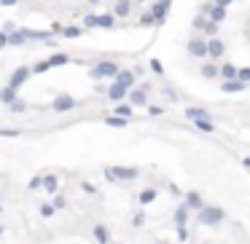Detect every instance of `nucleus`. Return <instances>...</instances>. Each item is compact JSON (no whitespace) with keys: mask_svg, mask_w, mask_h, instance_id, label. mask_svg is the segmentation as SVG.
Returning a JSON list of instances; mask_svg holds the SVG:
<instances>
[{"mask_svg":"<svg viewBox=\"0 0 250 244\" xmlns=\"http://www.w3.org/2000/svg\"><path fill=\"white\" fill-rule=\"evenodd\" d=\"M81 191L83 193H97V185H94V183H89V180H83L81 183Z\"/></svg>","mask_w":250,"mask_h":244,"instance_id":"f704fd0d","label":"nucleus"},{"mask_svg":"<svg viewBox=\"0 0 250 244\" xmlns=\"http://www.w3.org/2000/svg\"><path fill=\"white\" fill-rule=\"evenodd\" d=\"M218 76H221L223 81H232V78H237V67H234L232 62H226L221 70H218Z\"/></svg>","mask_w":250,"mask_h":244,"instance_id":"393cba45","label":"nucleus"},{"mask_svg":"<svg viewBox=\"0 0 250 244\" xmlns=\"http://www.w3.org/2000/svg\"><path fill=\"white\" fill-rule=\"evenodd\" d=\"M30 76H33V70L30 67H17L11 73V78H8V86H14V89H22L24 83L30 81Z\"/></svg>","mask_w":250,"mask_h":244,"instance_id":"39448f33","label":"nucleus"},{"mask_svg":"<svg viewBox=\"0 0 250 244\" xmlns=\"http://www.w3.org/2000/svg\"><path fill=\"white\" fill-rule=\"evenodd\" d=\"M118 70L121 67H118L113 59H102V62H97L92 70H89V76H92V81H105V78H113Z\"/></svg>","mask_w":250,"mask_h":244,"instance_id":"f03ea898","label":"nucleus"},{"mask_svg":"<svg viewBox=\"0 0 250 244\" xmlns=\"http://www.w3.org/2000/svg\"><path fill=\"white\" fill-rule=\"evenodd\" d=\"M223 217H226V212H223L221 207H202V209H197V220L202 223V226H218V223H223Z\"/></svg>","mask_w":250,"mask_h":244,"instance_id":"7ed1b4c3","label":"nucleus"},{"mask_svg":"<svg viewBox=\"0 0 250 244\" xmlns=\"http://www.w3.org/2000/svg\"><path fill=\"white\" fill-rule=\"evenodd\" d=\"M127 99L132 107H143V105H148V97H146V89H129L127 92Z\"/></svg>","mask_w":250,"mask_h":244,"instance_id":"6e6552de","label":"nucleus"},{"mask_svg":"<svg viewBox=\"0 0 250 244\" xmlns=\"http://www.w3.org/2000/svg\"><path fill=\"white\" fill-rule=\"evenodd\" d=\"M237 78H239V81H245V83H248V81H250V67L237 70Z\"/></svg>","mask_w":250,"mask_h":244,"instance_id":"4c0bfd02","label":"nucleus"},{"mask_svg":"<svg viewBox=\"0 0 250 244\" xmlns=\"http://www.w3.org/2000/svg\"><path fill=\"white\" fill-rule=\"evenodd\" d=\"M159 196V188H146V191H140L137 193V204L140 207H148V204H153Z\"/></svg>","mask_w":250,"mask_h":244,"instance_id":"ddd939ff","label":"nucleus"},{"mask_svg":"<svg viewBox=\"0 0 250 244\" xmlns=\"http://www.w3.org/2000/svg\"><path fill=\"white\" fill-rule=\"evenodd\" d=\"M202 76H204V78H218V67H216V64H204V67H202Z\"/></svg>","mask_w":250,"mask_h":244,"instance_id":"473e14b6","label":"nucleus"},{"mask_svg":"<svg viewBox=\"0 0 250 244\" xmlns=\"http://www.w3.org/2000/svg\"><path fill=\"white\" fill-rule=\"evenodd\" d=\"M242 164H245V169H250V158H245V161H242Z\"/></svg>","mask_w":250,"mask_h":244,"instance_id":"a18cd8bd","label":"nucleus"},{"mask_svg":"<svg viewBox=\"0 0 250 244\" xmlns=\"http://www.w3.org/2000/svg\"><path fill=\"white\" fill-rule=\"evenodd\" d=\"M188 212H191V209H188L186 204H181V207L175 209V226H186V223H188Z\"/></svg>","mask_w":250,"mask_h":244,"instance_id":"412c9836","label":"nucleus"},{"mask_svg":"<svg viewBox=\"0 0 250 244\" xmlns=\"http://www.w3.org/2000/svg\"><path fill=\"white\" fill-rule=\"evenodd\" d=\"M113 81H116L118 86H124V89H132L134 86V73L132 70H118L116 76H113Z\"/></svg>","mask_w":250,"mask_h":244,"instance_id":"9d476101","label":"nucleus"},{"mask_svg":"<svg viewBox=\"0 0 250 244\" xmlns=\"http://www.w3.org/2000/svg\"><path fill=\"white\" fill-rule=\"evenodd\" d=\"M113 16H129V11H132V6H129V0H116V6H113Z\"/></svg>","mask_w":250,"mask_h":244,"instance_id":"a878e982","label":"nucleus"},{"mask_svg":"<svg viewBox=\"0 0 250 244\" xmlns=\"http://www.w3.org/2000/svg\"><path fill=\"white\" fill-rule=\"evenodd\" d=\"M151 14H153V19H156V24H162L164 19H167V6H162V3H156Z\"/></svg>","mask_w":250,"mask_h":244,"instance_id":"c85d7f7f","label":"nucleus"},{"mask_svg":"<svg viewBox=\"0 0 250 244\" xmlns=\"http://www.w3.org/2000/svg\"><path fill=\"white\" fill-rule=\"evenodd\" d=\"M143 223H146V212H137V215L132 217V226H134V228H140Z\"/></svg>","mask_w":250,"mask_h":244,"instance_id":"c9c22d12","label":"nucleus"},{"mask_svg":"<svg viewBox=\"0 0 250 244\" xmlns=\"http://www.w3.org/2000/svg\"><path fill=\"white\" fill-rule=\"evenodd\" d=\"M94 24L102 27V30H113V27H116V16H113V14H97Z\"/></svg>","mask_w":250,"mask_h":244,"instance_id":"2eb2a0df","label":"nucleus"},{"mask_svg":"<svg viewBox=\"0 0 250 244\" xmlns=\"http://www.w3.org/2000/svg\"><path fill=\"white\" fill-rule=\"evenodd\" d=\"M105 123L108 126H113V129H124V126H129V118H124V116H105Z\"/></svg>","mask_w":250,"mask_h":244,"instance_id":"a211bd4d","label":"nucleus"},{"mask_svg":"<svg viewBox=\"0 0 250 244\" xmlns=\"http://www.w3.org/2000/svg\"><path fill=\"white\" fill-rule=\"evenodd\" d=\"M38 209H41V217H51L54 212H57V209L51 207V201H43V204H41V207H38Z\"/></svg>","mask_w":250,"mask_h":244,"instance_id":"2f4dec72","label":"nucleus"},{"mask_svg":"<svg viewBox=\"0 0 250 244\" xmlns=\"http://www.w3.org/2000/svg\"><path fill=\"white\" fill-rule=\"evenodd\" d=\"M76 107H81V102H78L73 94H59V97H54L51 105H49L51 113H70V110H76Z\"/></svg>","mask_w":250,"mask_h":244,"instance_id":"20e7f679","label":"nucleus"},{"mask_svg":"<svg viewBox=\"0 0 250 244\" xmlns=\"http://www.w3.org/2000/svg\"><path fill=\"white\" fill-rule=\"evenodd\" d=\"M100 3H102V0H89V6H100Z\"/></svg>","mask_w":250,"mask_h":244,"instance_id":"c03bdc74","label":"nucleus"},{"mask_svg":"<svg viewBox=\"0 0 250 244\" xmlns=\"http://www.w3.org/2000/svg\"><path fill=\"white\" fill-rule=\"evenodd\" d=\"M113 113H116V116H124V118H132V105H129V102H118L116 107H113Z\"/></svg>","mask_w":250,"mask_h":244,"instance_id":"cd10ccee","label":"nucleus"},{"mask_svg":"<svg viewBox=\"0 0 250 244\" xmlns=\"http://www.w3.org/2000/svg\"><path fill=\"white\" fill-rule=\"evenodd\" d=\"M183 204H186L188 209H194V212H197V209H202V207H204L202 196H199L197 191H188V193H186V198H183Z\"/></svg>","mask_w":250,"mask_h":244,"instance_id":"4468645a","label":"nucleus"},{"mask_svg":"<svg viewBox=\"0 0 250 244\" xmlns=\"http://www.w3.org/2000/svg\"><path fill=\"white\" fill-rule=\"evenodd\" d=\"M41 185H43V174H35L33 180L27 183V191H41Z\"/></svg>","mask_w":250,"mask_h":244,"instance_id":"7c9ffc66","label":"nucleus"},{"mask_svg":"<svg viewBox=\"0 0 250 244\" xmlns=\"http://www.w3.org/2000/svg\"><path fill=\"white\" fill-rule=\"evenodd\" d=\"M41 191H46L49 193V196H54V193H57L59 191V177H57V174H43V185H41Z\"/></svg>","mask_w":250,"mask_h":244,"instance_id":"f8f14e48","label":"nucleus"},{"mask_svg":"<svg viewBox=\"0 0 250 244\" xmlns=\"http://www.w3.org/2000/svg\"><path fill=\"white\" fill-rule=\"evenodd\" d=\"M127 92H129V89L118 86V83L113 81L111 86L105 89V97H108V102H113V105H116V102H124V99H127Z\"/></svg>","mask_w":250,"mask_h":244,"instance_id":"423d86ee","label":"nucleus"},{"mask_svg":"<svg viewBox=\"0 0 250 244\" xmlns=\"http://www.w3.org/2000/svg\"><path fill=\"white\" fill-rule=\"evenodd\" d=\"M6 107H8V113H27V110H30V105L24 102L22 97H17V99H14V102H8Z\"/></svg>","mask_w":250,"mask_h":244,"instance_id":"aec40b11","label":"nucleus"},{"mask_svg":"<svg viewBox=\"0 0 250 244\" xmlns=\"http://www.w3.org/2000/svg\"><path fill=\"white\" fill-rule=\"evenodd\" d=\"M223 92L226 94H232V92H242L245 89V81H239V78H232V81H223Z\"/></svg>","mask_w":250,"mask_h":244,"instance_id":"4be33fe9","label":"nucleus"},{"mask_svg":"<svg viewBox=\"0 0 250 244\" xmlns=\"http://www.w3.org/2000/svg\"><path fill=\"white\" fill-rule=\"evenodd\" d=\"M6 46H8V32H3V30H0V51H3Z\"/></svg>","mask_w":250,"mask_h":244,"instance_id":"79ce46f5","label":"nucleus"},{"mask_svg":"<svg viewBox=\"0 0 250 244\" xmlns=\"http://www.w3.org/2000/svg\"><path fill=\"white\" fill-rule=\"evenodd\" d=\"M151 70L156 73V76H162V73H164V67H162V62H159V59H151Z\"/></svg>","mask_w":250,"mask_h":244,"instance_id":"58836bf2","label":"nucleus"},{"mask_svg":"<svg viewBox=\"0 0 250 244\" xmlns=\"http://www.w3.org/2000/svg\"><path fill=\"white\" fill-rule=\"evenodd\" d=\"M3 231H6V228H3V226H0V236H3Z\"/></svg>","mask_w":250,"mask_h":244,"instance_id":"de8ad7c7","label":"nucleus"},{"mask_svg":"<svg viewBox=\"0 0 250 244\" xmlns=\"http://www.w3.org/2000/svg\"><path fill=\"white\" fill-rule=\"evenodd\" d=\"M46 62H49V70H51V67H62V64H67V62H70V57H67L65 51H59V54H51Z\"/></svg>","mask_w":250,"mask_h":244,"instance_id":"f3484780","label":"nucleus"},{"mask_svg":"<svg viewBox=\"0 0 250 244\" xmlns=\"http://www.w3.org/2000/svg\"><path fill=\"white\" fill-rule=\"evenodd\" d=\"M178 239H181V242H188V228L186 226H178Z\"/></svg>","mask_w":250,"mask_h":244,"instance_id":"ea45409f","label":"nucleus"},{"mask_svg":"<svg viewBox=\"0 0 250 244\" xmlns=\"http://www.w3.org/2000/svg\"><path fill=\"white\" fill-rule=\"evenodd\" d=\"M148 113H151V116H162L164 107H162V105H148Z\"/></svg>","mask_w":250,"mask_h":244,"instance_id":"a19ab883","label":"nucleus"},{"mask_svg":"<svg viewBox=\"0 0 250 244\" xmlns=\"http://www.w3.org/2000/svg\"><path fill=\"white\" fill-rule=\"evenodd\" d=\"M59 35L73 41V38H81V35H83V27H78V24H70V27H62V30H59Z\"/></svg>","mask_w":250,"mask_h":244,"instance_id":"6ab92c4d","label":"nucleus"},{"mask_svg":"<svg viewBox=\"0 0 250 244\" xmlns=\"http://www.w3.org/2000/svg\"><path fill=\"white\" fill-rule=\"evenodd\" d=\"M19 89H14V86H8V83H6V86H3V89H0V102H3V105H8V102H14V99H17L19 97Z\"/></svg>","mask_w":250,"mask_h":244,"instance_id":"dca6fc26","label":"nucleus"},{"mask_svg":"<svg viewBox=\"0 0 250 244\" xmlns=\"http://www.w3.org/2000/svg\"><path fill=\"white\" fill-rule=\"evenodd\" d=\"M186 118L188 121H197V118H210V113L204 107H186Z\"/></svg>","mask_w":250,"mask_h":244,"instance_id":"b1692460","label":"nucleus"},{"mask_svg":"<svg viewBox=\"0 0 250 244\" xmlns=\"http://www.w3.org/2000/svg\"><path fill=\"white\" fill-rule=\"evenodd\" d=\"M105 180L108 183H132L140 177L137 167H105Z\"/></svg>","mask_w":250,"mask_h":244,"instance_id":"f257e3e1","label":"nucleus"},{"mask_svg":"<svg viewBox=\"0 0 250 244\" xmlns=\"http://www.w3.org/2000/svg\"><path fill=\"white\" fill-rule=\"evenodd\" d=\"M194 126L199 129V132H216V123H213V118H197V121H191Z\"/></svg>","mask_w":250,"mask_h":244,"instance_id":"5701e85b","label":"nucleus"},{"mask_svg":"<svg viewBox=\"0 0 250 244\" xmlns=\"http://www.w3.org/2000/svg\"><path fill=\"white\" fill-rule=\"evenodd\" d=\"M27 43V38L22 35V30H14V32H8V46H24Z\"/></svg>","mask_w":250,"mask_h":244,"instance_id":"bb28decb","label":"nucleus"},{"mask_svg":"<svg viewBox=\"0 0 250 244\" xmlns=\"http://www.w3.org/2000/svg\"><path fill=\"white\" fill-rule=\"evenodd\" d=\"M223 51H226V46H223V41L213 35V38L207 41V57H213V59H221V57H223Z\"/></svg>","mask_w":250,"mask_h":244,"instance_id":"0eeeda50","label":"nucleus"},{"mask_svg":"<svg viewBox=\"0 0 250 244\" xmlns=\"http://www.w3.org/2000/svg\"><path fill=\"white\" fill-rule=\"evenodd\" d=\"M19 129H0V137H19Z\"/></svg>","mask_w":250,"mask_h":244,"instance_id":"e433bc0d","label":"nucleus"},{"mask_svg":"<svg viewBox=\"0 0 250 244\" xmlns=\"http://www.w3.org/2000/svg\"><path fill=\"white\" fill-rule=\"evenodd\" d=\"M137 24H140V27H151V24H156V19H153V14H143Z\"/></svg>","mask_w":250,"mask_h":244,"instance_id":"72a5a7b5","label":"nucleus"},{"mask_svg":"<svg viewBox=\"0 0 250 244\" xmlns=\"http://www.w3.org/2000/svg\"><path fill=\"white\" fill-rule=\"evenodd\" d=\"M159 3H162V6H167V8H169V0H159Z\"/></svg>","mask_w":250,"mask_h":244,"instance_id":"49530a36","label":"nucleus"},{"mask_svg":"<svg viewBox=\"0 0 250 244\" xmlns=\"http://www.w3.org/2000/svg\"><path fill=\"white\" fill-rule=\"evenodd\" d=\"M92 236L97 244H111V231H108V226H102V223H94Z\"/></svg>","mask_w":250,"mask_h":244,"instance_id":"1a4fd4ad","label":"nucleus"},{"mask_svg":"<svg viewBox=\"0 0 250 244\" xmlns=\"http://www.w3.org/2000/svg\"><path fill=\"white\" fill-rule=\"evenodd\" d=\"M188 51H191L197 59L207 57V41H202V38H191V43H188Z\"/></svg>","mask_w":250,"mask_h":244,"instance_id":"9b49d317","label":"nucleus"},{"mask_svg":"<svg viewBox=\"0 0 250 244\" xmlns=\"http://www.w3.org/2000/svg\"><path fill=\"white\" fill-rule=\"evenodd\" d=\"M51 207H54V209H65V207H67V198H65L62 193L57 191V193L51 196Z\"/></svg>","mask_w":250,"mask_h":244,"instance_id":"c756f323","label":"nucleus"},{"mask_svg":"<svg viewBox=\"0 0 250 244\" xmlns=\"http://www.w3.org/2000/svg\"><path fill=\"white\" fill-rule=\"evenodd\" d=\"M0 212H3V201H0Z\"/></svg>","mask_w":250,"mask_h":244,"instance_id":"09e8293b","label":"nucleus"},{"mask_svg":"<svg viewBox=\"0 0 250 244\" xmlns=\"http://www.w3.org/2000/svg\"><path fill=\"white\" fill-rule=\"evenodd\" d=\"M19 0H0V6H17Z\"/></svg>","mask_w":250,"mask_h":244,"instance_id":"37998d69","label":"nucleus"}]
</instances>
